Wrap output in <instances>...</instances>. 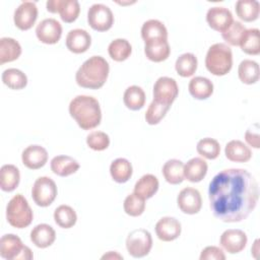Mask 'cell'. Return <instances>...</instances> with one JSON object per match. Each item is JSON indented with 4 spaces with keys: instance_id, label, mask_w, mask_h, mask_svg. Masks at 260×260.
Segmentation results:
<instances>
[{
    "instance_id": "obj_1",
    "label": "cell",
    "mask_w": 260,
    "mask_h": 260,
    "mask_svg": "<svg viewBox=\"0 0 260 260\" xmlns=\"http://www.w3.org/2000/svg\"><path fill=\"white\" fill-rule=\"evenodd\" d=\"M208 198L214 217L223 222H240L257 205L258 182L247 170L225 169L209 183Z\"/></svg>"
},
{
    "instance_id": "obj_2",
    "label": "cell",
    "mask_w": 260,
    "mask_h": 260,
    "mask_svg": "<svg viewBox=\"0 0 260 260\" xmlns=\"http://www.w3.org/2000/svg\"><path fill=\"white\" fill-rule=\"evenodd\" d=\"M69 114L83 130L98 127L102 121V111L99 101L85 94L73 98L69 104Z\"/></svg>"
},
{
    "instance_id": "obj_3",
    "label": "cell",
    "mask_w": 260,
    "mask_h": 260,
    "mask_svg": "<svg viewBox=\"0 0 260 260\" xmlns=\"http://www.w3.org/2000/svg\"><path fill=\"white\" fill-rule=\"evenodd\" d=\"M110 72L108 61L102 56H92L85 60L75 74L76 83L83 88L99 89L107 81Z\"/></svg>"
},
{
    "instance_id": "obj_4",
    "label": "cell",
    "mask_w": 260,
    "mask_h": 260,
    "mask_svg": "<svg viewBox=\"0 0 260 260\" xmlns=\"http://www.w3.org/2000/svg\"><path fill=\"white\" fill-rule=\"evenodd\" d=\"M205 67L215 76L228 74L233 67L232 49L223 43L210 46L205 57Z\"/></svg>"
},
{
    "instance_id": "obj_5",
    "label": "cell",
    "mask_w": 260,
    "mask_h": 260,
    "mask_svg": "<svg viewBox=\"0 0 260 260\" xmlns=\"http://www.w3.org/2000/svg\"><path fill=\"white\" fill-rule=\"evenodd\" d=\"M32 218V209L26 198L21 194L14 195L6 206V219L8 223L16 229H24L31 223Z\"/></svg>"
},
{
    "instance_id": "obj_6",
    "label": "cell",
    "mask_w": 260,
    "mask_h": 260,
    "mask_svg": "<svg viewBox=\"0 0 260 260\" xmlns=\"http://www.w3.org/2000/svg\"><path fill=\"white\" fill-rule=\"evenodd\" d=\"M0 256L7 260H30L31 250L24 246L20 238L14 234H6L0 240Z\"/></svg>"
},
{
    "instance_id": "obj_7",
    "label": "cell",
    "mask_w": 260,
    "mask_h": 260,
    "mask_svg": "<svg viewBox=\"0 0 260 260\" xmlns=\"http://www.w3.org/2000/svg\"><path fill=\"white\" fill-rule=\"evenodd\" d=\"M151 248V235L144 229L133 230L126 238V249L129 255L134 258H142L148 255Z\"/></svg>"
},
{
    "instance_id": "obj_8",
    "label": "cell",
    "mask_w": 260,
    "mask_h": 260,
    "mask_svg": "<svg viewBox=\"0 0 260 260\" xmlns=\"http://www.w3.org/2000/svg\"><path fill=\"white\" fill-rule=\"evenodd\" d=\"M58 190L56 183L49 177L38 178L31 188V197L35 203L41 207L51 205L56 199Z\"/></svg>"
},
{
    "instance_id": "obj_9",
    "label": "cell",
    "mask_w": 260,
    "mask_h": 260,
    "mask_svg": "<svg viewBox=\"0 0 260 260\" xmlns=\"http://www.w3.org/2000/svg\"><path fill=\"white\" fill-rule=\"evenodd\" d=\"M87 22L94 30L107 31L114 24V14L109 6L95 3L88 8Z\"/></svg>"
},
{
    "instance_id": "obj_10",
    "label": "cell",
    "mask_w": 260,
    "mask_h": 260,
    "mask_svg": "<svg viewBox=\"0 0 260 260\" xmlns=\"http://www.w3.org/2000/svg\"><path fill=\"white\" fill-rule=\"evenodd\" d=\"M179 94V87L177 81L174 78L168 76L159 77L153 85V101L166 105L172 106Z\"/></svg>"
},
{
    "instance_id": "obj_11",
    "label": "cell",
    "mask_w": 260,
    "mask_h": 260,
    "mask_svg": "<svg viewBox=\"0 0 260 260\" xmlns=\"http://www.w3.org/2000/svg\"><path fill=\"white\" fill-rule=\"evenodd\" d=\"M46 7L51 13H59L61 19L66 23L75 21L80 12V5L77 0H49Z\"/></svg>"
},
{
    "instance_id": "obj_12",
    "label": "cell",
    "mask_w": 260,
    "mask_h": 260,
    "mask_svg": "<svg viewBox=\"0 0 260 260\" xmlns=\"http://www.w3.org/2000/svg\"><path fill=\"white\" fill-rule=\"evenodd\" d=\"M38 18V7L32 1H23L14 11L13 21L20 30H27L32 27Z\"/></svg>"
},
{
    "instance_id": "obj_13",
    "label": "cell",
    "mask_w": 260,
    "mask_h": 260,
    "mask_svg": "<svg viewBox=\"0 0 260 260\" xmlns=\"http://www.w3.org/2000/svg\"><path fill=\"white\" fill-rule=\"evenodd\" d=\"M177 204L180 210L186 214H196L202 206L200 192L192 187L182 189L177 197Z\"/></svg>"
},
{
    "instance_id": "obj_14",
    "label": "cell",
    "mask_w": 260,
    "mask_h": 260,
    "mask_svg": "<svg viewBox=\"0 0 260 260\" xmlns=\"http://www.w3.org/2000/svg\"><path fill=\"white\" fill-rule=\"evenodd\" d=\"M36 36L41 43L54 45L62 36V25L55 18H46L36 27Z\"/></svg>"
},
{
    "instance_id": "obj_15",
    "label": "cell",
    "mask_w": 260,
    "mask_h": 260,
    "mask_svg": "<svg viewBox=\"0 0 260 260\" xmlns=\"http://www.w3.org/2000/svg\"><path fill=\"white\" fill-rule=\"evenodd\" d=\"M248 242L247 235L238 229H230L224 231L219 239V244L224 251L230 254L242 252Z\"/></svg>"
},
{
    "instance_id": "obj_16",
    "label": "cell",
    "mask_w": 260,
    "mask_h": 260,
    "mask_svg": "<svg viewBox=\"0 0 260 260\" xmlns=\"http://www.w3.org/2000/svg\"><path fill=\"white\" fill-rule=\"evenodd\" d=\"M206 21L213 30L223 32L233 23L234 18L228 8L214 6L207 10Z\"/></svg>"
},
{
    "instance_id": "obj_17",
    "label": "cell",
    "mask_w": 260,
    "mask_h": 260,
    "mask_svg": "<svg viewBox=\"0 0 260 260\" xmlns=\"http://www.w3.org/2000/svg\"><path fill=\"white\" fill-rule=\"evenodd\" d=\"M182 226L180 221L172 216L161 217L155 224V234L160 241L172 242L181 235Z\"/></svg>"
},
{
    "instance_id": "obj_18",
    "label": "cell",
    "mask_w": 260,
    "mask_h": 260,
    "mask_svg": "<svg viewBox=\"0 0 260 260\" xmlns=\"http://www.w3.org/2000/svg\"><path fill=\"white\" fill-rule=\"evenodd\" d=\"M22 164L29 170H39L48 161V151L41 145H29L21 153Z\"/></svg>"
},
{
    "instance_id": "obj_19",
    "label": "cell",
    "mask_w": 260,
    "mask_h": 260,
    "mask_svg": "<svg viewBox=\"0 0 260 260\" xmlns=\"http://www.w3.org/2000/svg\"><path fill=\"white\" fill-rule=\"evenodd\" d=\"M66 47L74 54H81L86 52L91 45V37L81 28L71 29L66 36Z\"/></svg>"
},
{
    "instance_id": "obj_20",
    "label": "cell",
    "mask_w": 260,
    "mask_h": 260,
    "mask_svg": "<svg viewBox=\"0 0 260 260\" xmlns=\"http://www.w3.org/2000/svg\"><path fill=\"white\" fill-rule=\"evenodd\" d=\"M144 44V54L148 60L158 63L169 58L171 48L168 40L158 39L146 42Z\"/></svg>"
},
{
    "instance_id": "obj_21",
    "label": "cell",
    "mask_w": 260,
    "mask_h": 260,
    "mask_svg": "<svg viewBox=\"0 0 260 260\" xmlns=\"http://www.w3.org/2000/svg\"><path fill=\"white\" fill-rule=\"evenodd\" d=\"M225 157L234 162H246L252 157V150L241 140H231L224 147Z\"/></svg>"
},
{
    "instance_id": "obj_22",
    "label": "cell",
    "mask_w": 260,
    "mask_h": 260,
    "mask_svg": "<svg viewBox=\"0 0 260 260\" xmlns=\"http://www.w3.org/2000/svg\"><path fill=\"white\" fill-rule=\"evenodd\" d=\"M55 230L47 223H40L36 225L30 232V241L38 248L44 249L50 247L55 242Z\"/></svg>"
},
{
    "instance_id": "obj_23",
    "label": "cell",
    "mask_w": 260,
    "mask_h": 260,
    "mask_svg": "<svg viewBox=\"0 0 260 260\" xmlns=\"http://www.w3.org/2000/svg\"><path fill=\"white\" fill-rule=\"evenodd\" d=\"M52 172L59 177H68L76 173L79 169V162L69 155H57L51 159Z\"/></svg>"
},
{
    "instance_id": "obj_24",
    "label": "cell",
    "mask_w": 260,
    "mask_h": 260,
    "mask_svg": "<svg viewBox=\"0 0 260 260\" xmlns=\"http://www.w3.org/2000/svg\"><path fill=\"white\" fill-rule=\"evenodd\" d=\"M207 162L201 157H193L184 165V176L191 183L202 181L207 174Z\"/></svg>"
},
{
    "instance_id": "obj_25",
    "label": "cell",
    "mask_w": 260,
    "mask_h": 260,
    "mask_svg": "<svg viewBox=\"0 0 260 260\" xmlns=\"http://www.w3.org/2000/svg\"><path fill=\"white\" fill-rule=\"evenodd\" d=\"M188 89L195 100H206L213 93V83L207 77L195 76L190 80Z\"/></svg>"
},
{
    "instance_id": "obj_26",
    "label": "cell",
    "mask_w": 260,
    "mask_h": 260,
    "mask_svg": "<svg viewBox=\"0 0 260 260\" xmlns=\"http://www.w3.org/2000/svg\"><path fill=\"white\" fill-rule=\"evenodd\" d=\"M162 175L165 180L171 185L181 184L184 179V164L177 158L169 159L162 166Z\"/></svg>"
},
{
    "instance_id": "obj_27",
    "label": "cell",
    "mask_w": 260,
    "mask_h": 260,
    "mask_svg": "<svg viewBox=\"0 0 260 260\" xmlns=\"http://www.w3.org/2000/svg\"><path fill=\"white\" fill-rule=\"evenodd\" d=\"M20 181L19 170L14 165H3L0 169V188L5 192H12Z\"/></svg>"
},
{
    "instance_id": "obj_28",
    "label": "cell",
    "mask_w": 260,
    "mask_h": 260,
    "mask_svg": "<svg viewBox=\"0 0 260 260\" xmlns=\"http://www.w3.org/2000/svg\"><path fill=\"white\" fill-rule=\"evenodd\" d=\"M158 180L152 174L143 175L134 186V193L141 197L142 199L146 200L151 198L158 190Z\"/></svg>"
},
{
    "instance_id": "obj_29",
    "label": "cell",
    "mask_w": 260,
    "mask_h": 260,
    "mask_svg": "<svg viewBox=\"0 0 260 260\" xmlns=\"http://www.w3.org/2000/svg\"><path fill=\"white\" fill-rule=\"evenodd\" d=\"M141 38L144 43L158 39L168 40V29L161 21L157 19H149L142 24Z\"/></svg>"
},
{
    "instance_id": "obj_30",
    "label": "cell",
    "mask_w": 260,
    "mask_h": 260,
    "mask_svg": "<svg viewBox=\"0 0 260 260\" xmlns=\"http://www.w3.org/2000/svg\"><path fill=\"white\" fill-rule=\"evenodd\" d=\"M235 9L241 20L252 22L259 17L260 4L257 0H239L235 4Z\"/></svg>"
},
{
    "instance_id": "obj_31",
    "label": "cell",
    "mask_w": 260,
    "mask_h": 260,
    "mask_svg": "<svg viewBox=\"0 0 260 260\" xmlns=\"http://www.w3.org/2000/svg\"><path fill=\"white\" fill-rule=\"evenodd\" d=\"M20 55L21 46L16 40L7 37L0 39V64L12 62Z\"/></svg>"
},
{
    "instance_id": "obj_32",
    "label": "cell",
    "mask_w": 260,
    "mask_h": 260,
    "mask_svg": "<svg viewBox=\"0 0 260 260\" xmlns=\"http://www.w3.org/2000/svg\"><path fill=\"white\" fill-rule=\"evenodd\" d=\"M132 173L133 169L131 162L124 157L116 158L110 166L111 177L115 182L119 184L126 183L131 178Z\"/></svg>"
},
{
    "instance_id": "obj_33",
    "label": "cell",
    "mask_w": 260,
    "mask_h": 260,
    "mask_svg": "<svg viewBox=\"0 0 260 260\" xmlns=\"http://www.w3.org/2000/svg\"><path fill=\"white\" fill-rule=\"evenodd\" d=\"M238 75L240 80L245 84H254L259 80L260 70L256 61L245 59L238 67Z\"/></svg>"
},
{
    "instance_id": "obj_34",
    "label": "cell",
    "mask_w": 260,
    "mask_h": 260,
    "mask_svg": "<svg viewBox=\"0 0 260 260\" xmlns=\"http://www.w3.org/2000/svg\"><path fill=\"white\" fill-rule=\"evenodd\" d=\"M145 92L138 85H131L124 91V105L131 111H138L142 109L145 104Z\"/></svg>"
},
{
    "instance_id": "obj_35",
    "label": "cell",
    "mask_w": 260,
    "mask_h": 260,
    "mask_svg": "<svg viewBox=\"0 0 260 260\" xmlns=\"http://www.w3.org/2000/svg\"><path fill=\"white\" fill-rule=\"evenodd\" d=\"M197 57L192 53H184L180 55L175 63L177 73L182 77H190L197 70Z\"/></svg>"
},
{
    "instance_id": "obj_36",
    "label": "cell",
    "mask_w": 260,
    "mask_h": 260,
    "mask_svg": "<svg viewBox=\"0 0 260 260\" xmlns=\"http://www.w3.org/2000/svg\"><path fill=\"white\" fill-rule=\"evenodd\" d=\"M241 50L248 54L256 56L260 53V32L258 28L246 29L241 43Z\"/></svg>"
},
{
    "instance_id": "obj_37",
    "label": "cell",
    "mask_w": 260,
    "mask_h": 260,
    "mask_svg": "<svg viewBox=\"0 0 260 260\" xmlns=\"http://www.w3.org/2000/svg\"><path fill=\"white\" fill-rule=\"evenodd\" d=\"M132 52V46L126 39H115L108 47L110 57L116 62L127 60Z\"/></svg>"
},
{
    "instance_id": "obj_38",
    "label": "cell",
    "mask_w": 260,
    "mask_h": 260,
    "mask_svg": "<svg viewBox=\"0 0 260 260\" xmlns=\"http://www.w3.org/2000/svg\"><path fill=\"white\" fill-rule=\"evenodd\" d=\"M54 220L60 228L70 229L75 225L77 221V214L71 206L62 204L55 209Z\"/></svg>"
},
{
    "instance_id": "obj_39",
    "label": "cell",
    "mask_w": 260,
    "mask_h": 260,
    "mask_svg": "<svg viewBox=\"0 0 260 260\" xmlns=\"http://www.w3.org/2000/svg\"><path fill=\"white\" fill-rule=\"evenodd\" d=\"M2 81L9 88L19 90L26 86L27 77L25 73L17 68H8L2 73Z\"/></svg>"
},
{
    "instance_id": "obj_40",
    "label": "cell",
    "mask_w": 260,
    "mask_h": 260,
    "mask_svg": "<svg viewBox=\"0 0 260 260\" xmlns=\"http://www.w3.org/2000/svg\"><path fill=\"white\" fill-rule=\"evenodd\" d=\"M196 150L201 156L207 159H215L220 153V145L216 139L205 137L198 141Z\"/></svg>"
},
{
    "instance_id": "obj_41",
    "label": "cell",
    "mask_w": 260,
    "mask_h": 260,
    "mask_svg": "<svg viewBox=\"0 0 260 260\" xmlns=\"http://www.w3.org/2000/svg\"><path fill=\"white\" fill-rule=\"evenodd\" d=\"M246 31V27L240 21L234 20L233 23L223 31L221 32L222 39L225 41L226 44L230 46H240L241 40Z\"/></svg>"
},
{
    "instance_id": "obj_42",
    "label": "cell",
    "mask_w": 260,
    "mask_h": 260,
    "mask_svg": "<svg viewBox=\"0 0 260 260\" xmlns=\"http://www.w3.org/2000/svg\"><path fill=\"white\" fill-rule=\"evenodd\" d=\"M123 208L124 211L130 216H139L145 210V200L133 192L125 198Z\"/></svg>"
},
{
    "instance_id": "obj_43",
    "label": "cell",
    "mask_w": 260,
    "mask_h": 260,
    "mask_svg": "<svg viewBox=\"0 0 260 260\" xmlns=\"http://www.w3.org/2000/svg\"><path fill=\"white\" fill-rule=\"evenodd\" d=\"M170 106H166L159 104L155 101H152L148 106L146 113H145V121L149 125H156L158 124L166 116L168 111L170 110Z\"/></svg>"
},
{
    "instance_id": "obj_44",
    "label": "cell",
    "mask_w": 260,
    "mask_h": 260,
    "mask_svg": "<svg viewBox=\"0 0 260 260\" xmlns=\"http://www.w3.org/2000/svg\"><path fill=\"white\" fill-rule=\"evenodd\" d=\"M86 144L95 151H102L109 147L110 137L103 131H92L86 136Z\"/></svg>"
},
{
    "instance_id": "obj_45",
    "label": "cell",
    "mask_w": 260,
    "mask_h": 260,
    "mask_svg": "<svg viewBox=\"0 0 260 260\" xmlns=\"http://www.w3.org/2000/svg\"><path fill=\"white\" fill-rule=\"evenodd\" d=\"M200 260H224L225 255L222 249L216 246L205 247L200 254Z\"/></svg>"
},
{
    "instance_id": "obj_46",
    "label": "cell",
    "mask_w": 260,
    "mask_h": 260,
    "mask_svg": "<svg viewBox=\"0 0 260 260\" xmlns=\"http://www.w3.org/2000/svg\"><path fill=\"white\" fill-rule=\"evenodd\" d=\"M246 142L253 148L258 149L260 147V135H259V124L255 123L247 129L245 133Z\"/></svg>"
},
{
    "instance_id": "obj_47",
    "label": "cell",
    "mask_w": 260,
    "mask_h": 260,
    "mask_svg": "<svg viewBox=\"0 0 260 260\" xmlns=\"http://www.w3.org/2000/svg\"><path fill=\"white\" fill-rule=\"evenodd\" d=\"M102 259H123V257L119 254V253H117V252H113V251H110V252H108L107 254H105V255H103L102 256Z\"/></svg>"
},
{
    "instance_id": "obj_48",
    "label": "cell",
    "mask_w": 260,
    "mask_h": 260,
    "mask_svg": "<svg viewBox=\"0 0 260 260\" xmlns=\"http://www.w3.org/2000/svg\"><path fill=\"white\" fill-rule=\"evenodd\" d=\"M251 251H252V254H253L254 258H257V254H258V252H259V240H258V239L255 240L254 245H253Z\"/></svg>"
}]
</instances>
